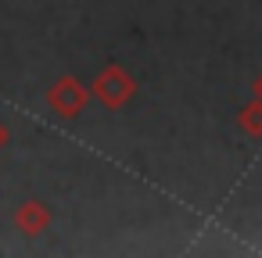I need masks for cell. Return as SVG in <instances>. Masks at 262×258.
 <instances>
[{"label":"cell","mask_w":262,"mask_h":258,"mask_svg":"<svg viewBox=\"0 0 262 258\" xmlns=\"http://www.w3.org/2000/svg\"><path fill=\"white\" fill-rule=\"evenodd\" d=\"M90 93L108 108V111H122L133 97H137V79L122 68V65H115V61H108L97 76H94V86H90Z\"/></svg>","instance_id":"cell-1"},{"label":"cell","mask_w":262,"mask_h":258,"mask_svg":"<svg viewBox=\"0 0 262 258\" xmlns=\"http://www.w3.org/2000/svg\"><path fill=\"white\" fill-rule=\"evenodd\" d=\"M90 101V86L76 76H58L51 86H47V108L58 115V119H79L83 108Z\"/></svg>","instance_id":"cell-2"},{"label":"cell","mask_w":262,"mask_h":258,"mask_svg":"<svg viewBox=\"0 0 262 258\" xmlns=\"http://www.w3.org/2000/svg\"><path fill=\"white\" fill-rule=\"evenodd\" d=\"M11 222H15V229H18L22 237H43V233H51V226H54V212H51L47 201L29 197V201H22V204L15 208Z\"/></svg>","instance_id":"cell-3"},{"label":"cell","mask_w":262,"mask_h":258,"mask_svg":"<svg viewBox=\"0 0 262 258\" xmlns=\"http://www.w3.org/2000/svg\"><path fill=\"white\" fill-rule=\"evenodd\" d=\"M237 129L248 136V140H262V101L258 97H251L241 111H237Z\"/></svg>","instance_id":"cell-4"},{"label":"cell","mask_w":262,"mask_h":258,"mask_svg":"<svg viewBox=\"0 0 262 258\" xmlns=\"http://www.w3.org/2000/svg\"><path fill=\"white\" fill-rule=\"evenodd\" d=\"M251 97H258V101H262V72H258V76H255V83H251Z\"/></svg>","instance_id":"cell-5"},{"label":"cell","mask_w":262,"mask_h":258,"mask_svg":"<svg viewBox=\"0 0 262 258\" xmlns=\"http://www.w3.org/2000/svg\"><path fill=\"white\" fill-rule=\"evenodd\" d=\"M8 140H11V133H8V126H4V122H0V151L8 147Z\"/></svg>","instance_id":"cell-6"}]
</instances>
